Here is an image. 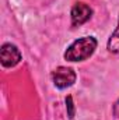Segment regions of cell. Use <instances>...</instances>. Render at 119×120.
Listing matches in <instances>:
<instances>
[{
    "mask_svg": "<svg viewBox=\"0 0 119 120\" xmlns=\"http://www.w3.org/2000/svg\"><path fill=\"white\" fill-rule=\"evenodd\" d=\"M97 49V39L94 36H83L74 41L64 52V59L69 61H83L88 59Z\"/></svg>",
    "mask_w": 119,
    "mask_h": 120,
    "instance_id": "cell-1",
    "label": "cell"
},
{
    "mask_svg": "<svg viewBox=\"0 0 119 120\" xmlns=\"http://www.w3.org/2000/svg\"><path fill=\"white\" fill-rule=\"evenodd\" d=\"M0 60L3 67H14L21 61V52L16 45L11 43H4L0 49Z\"/></svg>",
    "mask_w": 119,
    "mask_h": 120,
    "instance_id": "cell-3",
    "label": "cell"
},
{
    "mask_svg": "<svg viewBox=\"0 0 119 120\" xmlns=\"http://www.w3.org/2000/svg\"><path fill=\"white\" fill-rule=\"evenodd\" d=\"M52 81L56 88L66 90L76 82V73L69 67H58L52 73Z\"/></svg>",
    "mask_w": 119,
    "mask_h": 120,
    "instance_id": "cell-2",
    "label": "cell"
},
{
    "mask_svg": "<svg viewBox=\"0 0 119 120\" xmlns=\"http://www.w3.org/2000/svg\"><path fill=\"white\" fill-rule=\"evenodd\" d=\"M108 50L112 53H119V22L116 30L114 31V34L111 35L108 41Z\"/></svg>",
    "mask_w": 119,
    "mask_h": 120,
    "instance_id": "cell-5",
    "label": "cell"
},
{
    "mask_svg": "<svg viewBox=\"0 0 119 120\" xmlns=\"http://www.w3.org/2000/svg\"><path fill=\"white\" fill-rule=\"evenodd\" d=\"M70 15H71V25L73 27H80L91 18L92 8L86 3H76L71 8Z\"/></svg>",
    "mask_w": 119,
    "mask_h": 120,
    "instance_id": "cell-4",
    "label": "cell"
},
{
    "mask_svg": "<svg viewBox=\"0 0 119 120\" xmlns=\"http://www.w3.org/2000/svg\"><path fill=\"white\" fill-rule=\"evenodd\" d=\"M66 109H67V116L69 119L71 120L74 117V103H73V98L69 95L66 98Z\"/></svg>",
    "mask_w": 119,
    "mask_h": 120,
    "instance_id": "cell-6",
    "label": "cell"
}]
</instances>
